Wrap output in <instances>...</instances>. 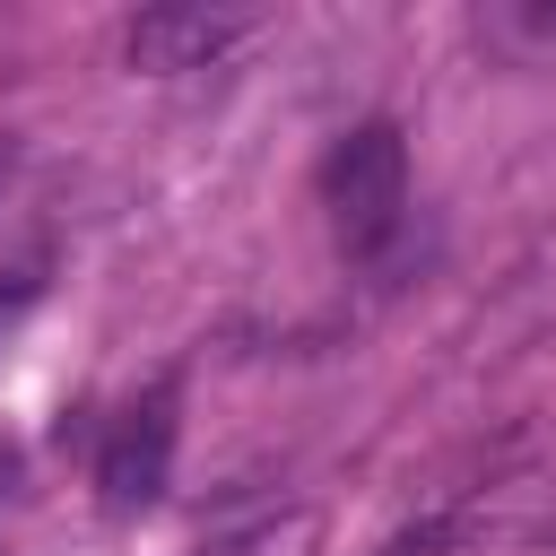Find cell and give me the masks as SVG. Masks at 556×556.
I'll return each mask as SVG.
<instances>
[{"mask_svg": "<svg viewBox=\"0 0 556 556\" xmlns=\"http://www.w3.org/2000/svg\"><path fill=\"white\" fill-rule=\"evenodd\" d=\"M313 539H321V521L295 504V513H269V521H243V530L208 539L200 556H313Z\"/></svg>", "mask_w": 556, "mask_h": 556, "instance_id": "277c9868", "label": "cell"}, {"mask_svg": "<svg viewBox=\"0 0 556 556\" xmlns=\"http://www.w3.org/2000/svg\"><path fill=\"white\" fill-rule=\"evenodd\" d=\"M174 478V391L156 382L148 400H130L113 426H104V452H96V495L104 513H148Z\"/></svg>", "mask_w": 556, "mask_h": 556, "instance_id": "7a4b0ae2", "label": "cell"}, {"mask_svg": "<svg viewBox=\"0 0 556 556\" xmlns=\"http://www.w3.org/2000/svg\"><path fill=\"white\" fill-rule=\"evenodd\" d=\"M495 43H521V52H556V0H504L478 17Z\"/></svg>", "mask_w": 556, "mask_h": 556, "instance_id": "5b68a950", "label": "cell"}, {"mask_svg": "<svg viewBox=\"0 0 556 556\" xmlns=\"http://www.w3.org/2000/svg\"><path fill=\"white\" fill-rule=\"evenodd\" d=\"M452 539H460V521H408V530L382 539V556H443Z\"/></svg>", "mask_w": 556, "mask_h": 556, "instance_id": "8992f818", "label": "cell"}, {"mask_svg": "<svg viewBox=\"0 0 556 556\" xmlns=\"http://www.w3.org/2000/svg\"><path fill=\"white\" fill-rule=\"evenodd\" d=\"M321 200H330V226H339V243L356 261L382 252L400 235V217H408V148H400V130L391 122H356L321 165Z\"/></svg>", "mask_w": 556, "mask_h": 556, "instance_id": "6da1fadb", "label": "cell"}, {"mask_svg": "<svg viewBox=\"0 0 556 556\" xmlns=\"http://www.w3.org/2000/svg\"><path fill=\"white\" fill-rule=\"evenodd\" d=\"M35 287H43L35 269H17V278H0V330H9V321H17L26 304H35Z\"/></svg>", "mask_w": 556, "mask_h": 556, "instance_id": "52a82bcc", "label": "cell"}, {"mask_svg": "<svg viewBox=\"0 0 556 556\" xmlns=\"http://www.w3.org/2000/svg\"><path fill=\"white\" fill-rule=\"evenodd\" d=\"M252 35V9H208V0H165V9H139L130 17V70L148 78H174V70H208L226 43Z\"/></svg>", "mask_w": 556, "mask_h": 556, "instance_id": "3957f363", "label": "cell"}]
</instances>
